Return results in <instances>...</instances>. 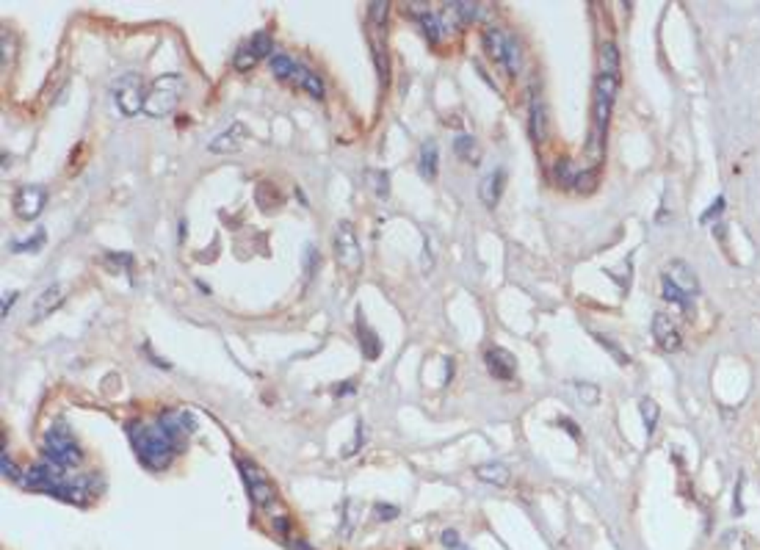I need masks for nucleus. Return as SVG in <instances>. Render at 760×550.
I'll return each mask as SVG.
<instances>
[{
    "label": "nucleus",
    "mask_w": 760,
    "mask_h": 550,
    "mask_svg": "<svg viewBox=\"0 0 760 550\" xmlns=\"http://www.w3.org/2000/svg\"><path fill=\"white\" fill-rule=\"evenodd\" d=\"M127 437L139 454V459L150 470H164L169 468L172 456L180 451V443L161 426V423H127Z\"/></svg>",
    "instance_id": "1"
},
{
    "label": "nucleus",
    "mask_w": 760,
    "mask_h": 550,
    "mask_svg": "<svg viewBox=\"0 0 760 550\" xmlns=\"http://www.w3.org/2000/svg\"><path fill=\"white\" fill-rule=\"evenodd\" d=\"M183 89H186V80L177 72H166V75L155 78L150 91H147V100H144V114L155 116V119L169 116L177 108V103L183 97Z\"/></svg>",
    "instance_id": "2"
},
{
    "label": "nucleus",
    "mask_w": 760,
    "mask_h": 550,
    "mask_svg": "<svg viewBox=\"0 0 760 550\" xmlns=\"http://www.w3.org/2000/svg\"><path fill=\"white\" fill-rule=\"evenodd\" d=\"M44 456L47 462L58 465V468H78L83 462V451L78 445V440L72 437L67 423H53L44 434Z\"/></svg>",
    "instance_id": "3"
},
{
    "label": "nucleus",
    "mask_w": 760,
    "mask_h": 550,
    "mask_svg": "<svg viewBox=\"0 0 760 550\" xmlns=\"http://www.w3.org/2000/svg\"><path fill=\"white\" fill-rule=\"evenodd\" d=\"M481 42H484L487 55L495 64H501L506 69V75H517L520 72V66H522V50H520V44H517L514 36H509L506 30H501V28L493 25V28H487L481 33Z\"/></svg>",
    "instance_id": "4"
},
{
    "label": "nucleus",
    "mask_w": 760,
    "mask_h": 550,
    "mask_svg": "<svg viewBox=\"0 0 760 550\" xmlns=\"http://www.w3.org/2000/svg\"><path fill=\"white\" fill-rule=\"evenodd\" d=\"M335 258H337V266L348 274H357L362 269V249L351 222H337L335 227Z\"/></svg>",
    "instance_id": "5"
},
{
    "label": "nucleus",
    "mask_w": 760,
    "mask_h": 550,
    "mask_svg": "<svg viewBox=\"0 0 760 550\" xmlns=\"http://www.w3.org/2000/svg\"><path fill=\"white\" fill-rule=\"evenodd\" d=\"M111 94H114V103L116 108L125 114V116H136L141 108H144V89H141V78L136 72H125L119 75L114 83H111Z\"/></svg>",
    "instance_id": "6"
},
{
    "label": "nucleus",
    "mask_w": 760,
    "mask_h": 550,
    "mask_svg": "<svg viewBox=\"0 0 760 550\" xmlns=\"http://www.w3.org/2000/svg\"><path fill=\"white\" fill-rule=\"evenodd\" d=\"M238 468H241V476H244V481H247V490H249V498H252L254 506H260V509L271 506L274 498H276L271 481L254 468L252 462H247V459H238Z\"/></svg>",
    "instance_id": "7"
},
{
    "label": "nucleus",
    "mask_w": 760,
    "mask_h": 550,
    "mask_svg": "<svg viewBox=\"0 0 760 550\" xmlns=\"http://www.w3.org/2000/svg\"><path fill=\"white\" fill-rule=\"evenodd\" d=\"M47 205V191L42 186H22L17 194H14V213L25 222L36 219Z\"/></svg>",
    "instance_id": "8"
},
{
    "label": "nucleus",
    "mask_w": 760,
    "mask_h": 550,
    "mask_svg": "<svg viewBox=\"0 0 760 550\" xmlns=\"http://www.w3.org/2000/svg\"><path fill=\"white\" fill-rule=\"evenodd\" d=\"M247 139H249L247 125H244V122H233L227 130H222V133L208 144V150L216 152V155H230V152H238V150L247 144Z\"/></svg>",
    "instance_id": "9"
},
{
    "label": "nucleus",
    "mask_w": 760,
    "mask_h": 550,
    "mask_svg": "<svg viewBox=\"0 0 760 550\" xmlns=\"http://www.w3.org/2000/svg\"><path fill=\"white\" fill-rule=\"evenodd\" d=\"M653 337L655 343L664 348V351H678L683 346V337H680V329L672 323V318L666 312H655L653 315Z\"/></svg>",
    "instance_id": "10"
},
{
    "label": "nucleus",
    "mask_w": 760,
    "mask_h": 550,
    "mask_svg": "<svg viewBox=\"0 0 760 550\" xmlns=\"http://www.w3.org/2000/svg\"><path fill=\"white\" fill-rule=\"evenodd\" d=\"M484 362H487V371L495 376V379H501V382H509V379H514V371H517V360L511 357V351H506V348H501V346H495V348H487V354H484Z\"/></svg>",
    "instance_id": "11"
},
{
    "label": "nucleus",
    "mask_w": 760,
    "mask_h": 550,
    "mask_svg": "<svg viewBox=\"0 0 760 550\" xmlns=\"http://www.w3.org/2000/svg\"><path fill=\"white\" fill-rule=\"evenodd\" d=\"M64 299H67V285L55 282V285L44 287V290L36 296V301H33V321L47 318L53 310H58V307L64 304Z\"/></svg>",
    "instance_id": "12"
},
{
    "label": "nucleus",
    "mask_w": 760,
    "mask_h": 550,
    "mask_svg": "<svg viewBox=\"0 0 760 550\" xmlns=\"http://www.w3.org/2000/svg\"><path fill=\"white\" fill-rule=\"evenodd\" d=\"M504 186H506V169H495L490 175H484L481 186H479V197L487 208H495L501 194H504Z\"/></svg>",
    "instance_id": "13"
},
{
    "label": "nucleus",
    "mask_w": 760,
    "mask_h": 550,
    "mask_svg": "<svg viewBox=\"0 0 760 550\" xmlns=\"http://www.w3.org/2000/svg\"><path fill=\"white\" fill-rule=\"evenodd\" d=\"M666 276H669V279H672L680 290H686L689 296H694V299H697V293H700V279H697V274L691 272V266H689L686 260H672V266H669Z\"/></svg>",
    "instance_id": "14"
},
{
    "label": "nucleus",
    "mask_w": 760,
    "mask_h": 550,
    "mask_svg": "<svg viewBox=\"0 0 760 550\" xmlns=\"http://www.w3.org/2000/svg\"><path fill=\"white\" fill-rule=\"evenodd\" d=\"M528 133L533 141H545V105L536 89H531L528 97Z\"/></svg>",
    "instance_id": "15"
},
{
    "label": "nucleus",
    "mask_w": 760,
    "mask_h": 550,
    "mask_svg": "<svg viewBox=\"0 0 760 550\" xmlns=\"http://www.w3.org/2000/svg\"><path fill=\"white\" fill-rule=\"evenodd\" d=\"M661 290H664V299L666 301H672V304H678L680 310H683V315L686 318H691L694 315V296H689L686 290H680L669 276L664 274L661 276Z\"/></svg>",
    "instance_id": "16"
},
{
    "label": "nucleus",
    "mask_w": 760,
    "mask_h": 550,
    "mask_svg": "<svg viewBox=\"0 0 760 550\" xmlns=\"http://www.w3.org/2000/svg\"><path fill=\"white\" fill-rule=\"evenodd\" d=\"M437 158H440L437 141H423L421 152H418V172H421L423 180H434L437 177Z\"/></svg>",
    "instance_id": "17"
},
{
    "label": "nucleus",
    "mask_w": 760,
    "mask_h": 550,
    "mask_svg": "<svg viewBox=\"0 0 760 550\" xmlns=\"http://www.w3.org/2000/svg\"><path fill=\"white\" fill-rule=\"evenodd\" d=\"M476 476L487 484H495V487H506L509 479H511V470H509L504 462H484L476 468Z\"/></svg>",
    "instance_id": "18"
},
{
    "label": "nucleus",
    "mask_w": 760,
    "mask_h": 550,
    "mask_svg": "<svg viewBox=\"0 0 760 550\" xmlns=\"http://www.w3.org/2000/svg\"><path fill=\"white\" fill-rule=\"evenodd\" d=\"M293 80L304 89V91H310L312 97H318V100H324V94H326V89H324V80L318 78V72H312V69H304V66H299L296 69V75H293Z\"/></svg>",
    "instance_id": "19"
},
{
    "label": "nucleus",
    "mask_w": 760,
    "mask_h": 550,
    "mask_svg": "<svg viewBox=\"0 0 760 550\" xmlns=\"http://www.w3.org/2000/svg\"><path fill=\"white\" fill-rule=\"evenodd\" d=\"M445 14H451L454 22H473V19H479V3L454 0V3H445Z\"/></svg>",
    "instance_id": "20"
},
{
    "label": "nucleus",
    "mask_w": 760,
    "mask_h": 550,
    "mask_svg": "<svg viewBox=\"0 0 760 550\" xmlns=\"http://www.w3.org/2000/svg\"><path fill=\"white\" fill-rule=\"evenodd\" d=\"M418 19H421V25H423L426 39H429L432 44H437V42L443 39V33H445V22H443L437 14H432V11H423Z\"/></svg>",
    "instance_id": "21"
},
{
    "label": "nucleus",
    "mask_w": 760,
    "mask_h": 550,
    "mask_svg": "<svg viewBox=\"0 0 760 550\" xmlns=\"http://www.w3.org/2000/svg\"><path fill=\"white\" fill-rule=\"evenodd\" d=\"M360 346H362V351H365V357H368V360H376V357H379V351H382V343H379L376 332H373V329H368L362 318H360Z\"/></svg>",
    "instance_id": "22"
},
{
    "label": "nucleus",
    "mask_w": 760,
    "mask_h": 550,
    "mask_svg": "<svg viewBox=\"0 0 760 550\" xmlns=\"http://www.w3.org/2000/svg\"><path fill=\"white\" fill-rule=\"evenodd\" d=\"M639 412H642V420H644L647 434L653 437V432H655V426H658V418H661L658 404H655L653 398H642V401H639Z\"/></svg>",
    "instance_id": "23"
},
{
    "label": "nucleus",
    "mask_w": 760,
    "mask_h": 550,
    "mask_svg": "<svg viewBox=\"0 0 760 550\" xmlns=\"http://www.w3.org/2000/svg\"><path fill=\"white\" fill-rule=\"evenodd\" d=\"M454 152L459 155V158H465L468 163H479L476 158H479V147H476V139L473 136H459L457 141H454Z\"/></svg>",
    "instance_id": "24"
},
{
    "label": "nucleus",
    "mask_w": 760,
    "mask_h": 550,
    "mask_svg": "<svg viewBox=\"0 0 760 550\" xmlns=\"http://www.w3.org/2000/svg\"><path fill=\"white\" fill-rule=\"evenodd\" d=\"M594 340H597V343H600V346H603V348H606V351H608V354L614 357V360H617V365H628V362H630V354H628V351H625V348H622L619 343H614V340H611L608 335H600V332H594Z\"/></svg>",
    "instance_id": "25"
},
{
    "label": "nucleus",
    "mask_w": 760,
    "mask_h": 550,
    "mask_svg": "<svg viewBox=\"0 0 760 550\" xmlns=\"http://www.w3.org/2000/svg\"><path fill=\"white\" fill-rule=\"evenodd\" d=\"M296 64L288 58V55H282V53H276V55H271V72H274V78H279V80H285V78H293L296 75Z\"/></svg>",
    "instance_id": "26"
},
{
    "label": "nucleus",
    "mask_w": 760,
    "mask_h": 550,
    "mask_svg": "<svg viewBox=\"0 0 760 550\" xmlns=\"http://www.w3.org/2000/svg\"><path fill=\"white\" fill-rule=\"evenodd\" d=\"M365 177L371 180V188H373V194H376L379 199H387V197H390V177H387L385 172H379V169H368V172H365Z\"/></svg>",
    "instance_id": "27"
},
{
    "label": "nucleus",
    "mask_w": 760,
    "mask_h": 550,
    "mask_svg": "<svg viewBox=\"0 0 760 550\" xmlns=\"http://www.w3.org/2000/svg\"><path fill=\"white\" fill-rule=\"evenodd\" d=\"M553 177H556V183H561V186H575L578 172L569 166V161H567V158H558V161H556V166H553Z\"/></svg>",
    "instance_id": "28"
},
{
    "label": "nucleus",
    "mask_w": 760,
    "mask_h": 550,
    "mask_svg": "<svg viewBox=\"0 0 760 550\" xmlns=\"http://www.w3.org/2000/svg\"><path fill=\"white\" fill-rule=\"evenodd\" d=\"M387 14H390V3H387V0H376V3L368 6V19H371V25L385 28V25H387Z\"/></svg>",
    "instance_id": "29"
},
{
    "label": "nucleus",
    "mask_w": 760,
    "mask_h": 550,
    "mask_svg": "<svg viewBox=\"0 0 760 550\" xmlns=\"http://www.w3.org/2000/svg\"><path fill=\"white\" fill-rule=\"evenodd\" d=\"M572 390H575V396H578L583 404H589V407H594V404L600 401V390H597L594 384H589V382H572Z\"/></svg>",
    "instance_id": "30"
},
{
    "label": "nucleus",
    "mask_w": 760,
    "mask_h": 550,
    "mask_svg": "<svg viewBox=\"0 0 760 550\" xmlns=\"http://www.w3.org/2000/svg\"><path fill=\"white\" fill-rule=\"evenodd\" d=\"M249 47H252V53L257 55V58H263V55H271V50H274V42H271V36H268L265 30H260V33H254V36H252Z\"/></svg>",
    "instance_id": "31"
},
{
    "label": "nucleus",
    "mask_w": 760,
    "mask_h": 550,
    "mask_svg": "<svg viewBox=\"0 0 760 550\" xmlns=\"http://www.w3.org/2000/svg\"><path fill=\"white\" fill-rule=\"evenodd\" d=\"M236 69L238 72H247V69H252L254 64H257V55L252 53V47L247 44V47H238V53H236Z\"/></svg>",
    "instance_id": "32"
},
{
    "label": "nucleus",
    "mask_w": 760,
    "mask_h": 550,
    "mask_svg": "<svg viewBox=\"0 0 760 550\" xmlns=\"http://www.w3.org/2000/svg\"><path fill=\"white\" fill-rule=\"evenodd\" d=\"M371 47H373V58H376V69H379V75H382V80H387V53H385V47L376 42V39H371Z\"/></svg>",
    "instance_id": "33"
},
{
    "label": "nucleus",
    "mask_w": 760,
    "mask_h": 550,
    "mask_svg": "<svg viewBox=\"0 0 760 550\" xmlns=\"http://www.w3.org/2000/svg\"><path fill=\"white\" fill-rule=\"evenodd\" d=\"M440 542L445 545L448 550H470L465 542H462V537L454 531V529H448V531H443V537H440Z\"/></svg>",
    "instance_id": "34"
},
{
    "label": "nucleus",
    "mask_w": 760,
    "mask_h": 550,
    "mask_svg": "<svg viewBox=\"0 0 760 550\" xmlns=\"http://www.w3.org/2000/svg\"><path fill=\"white\" fill-rule=\"evenodd\" d=\"M42 244H44V233L39 230L33 241H25V244H22V241H17V244H14V252H36Z\"/></svg>",
    "instance_id": "35"
},
{
    "label": "nucleus",
    "mask_w": 760,
    "mask_h": 550,
    "mask_svg": "<svg viewBox=\"0 0 760 550\" xmlns=\"http://www.w3.org/2000/svg\"><path fill=\"white\" fill-rule=\"evenodd\" d=\"M722 211H725V197H716V199L711 202V208L702 213V219H700V222H702V224H708V222H711L714 216H719Z\"/></svg>",
    "instance_id": "36"
},
{
    "label": "nucleus",
    "mask_w": 760,
    "mask_h": 550,
    "mask_svg": "<svg viewBox=\"0 0 760 550\" xmlns=\"http://www.w3.org/2000/svg\"><path fill=\"white\" fill-rule=\"evenodd\" d=\"M376 512V520H396L398 517V506H385V504H376L373 506Z\"/></svg>",
    "instance_id": "37"
},
{
    "label": "nucleus",
    "mask_w": 760,
    "mask_h": 550,
    "mask_svg": "<svg viewBox=\"0 0 760 550\" xmlns=\"http://www.w3.org/2000/svg\"><path fill=\"white\" fill-rule=\"evenodd\" d=\"M3 476H6V479H14V481H19V479H22V476H19V470L14 468V462H11L6 454H3Z\"/></svg>",
    "instance_id": "38"
},
{
    "label": "nucleus",
    "mask_w": 760,
    "mask_h": 550,
    "mask_svg": "<svg viewBox=\"0 0 760 550\" xmlns=\"http://www.w3.org/2000/svg\"><path fill=\"white\" fill-rule=\"evenodd\" d=\"M558 426H561V429H564V432H567V434H569L572 440H578V437H581V432H578V423H575V420H569V418H561V420H558Z\"/></svg>",
    "instance_id": "39"
},
{
    "label": "nucleus",
    "mask_w": 760,
    "mask_h": 550,
    "mask_svg": "<svg viewBox=\"0 0 760 550\" xmlns=\"http://www.w3.org/2000/svg\"><path fill=\"white\" fill-rule=\"evenodd\" d=\"M274 529H276L279 534H288V529H290V526H288V520H285V517H276V520H274Z\"/></svg>",
    "instance_id": "40"
},
{
    "label": "nucleus",
    "mask_w": 760,
    "mask_h": 550,
    "mask_svg": "<svg viewBox=\"0 0 760 550\" xmlns=\"http://www.w3.org/2000/svg\"><path fill=\"white\" fill-rule=\"evenodd\" d=\"M14 299H17V293H8V296H6V299H3V315H6V312H8V307H11V304H14Z\"/></svg>",
    "instance_id": "41"
},
{
    "label": "nucleus",
    "mask_w": 760,
    "mask_h": 550,
    "mask_svg": "<svg viewBox=\"0 0 760 550\" xmlns=\"http://www.w3.org/2000/svg\"><path fill=\"white\" fill-rule=\"evenodd\" d=\"M736 515H741V481L736 484Z\"/></svg>",
    "instance_id": "42"
},
{
    "label": "nucleus",
    "mask_w": 760,
    "mask_h": 550,
    "mask_svg": "<svg viewBox=\"0 0 760 550\" xmlns=\"http://www.w3.org/2000/svg\"><path fill=\"white\" fill-rule=\"evenodd\" d=\"M290 548H293V550H312V548H310V545H307V542H301V540H296V542H290Z\"/></svg>",
    "instance_id": "43"
}]
</instances>
